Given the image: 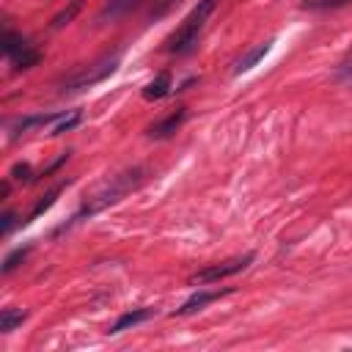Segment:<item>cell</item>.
<instances>
[{
	"label": "cell",
	"mask_w": 352,
	"mask_h": 352,
	"mask_svg": "<svg viewBox=\"0 0 352 352\" xmlns=\"http://www.w3.org/2000/svg\"><path fill=\"white\" fill-rule=\"evenodd\" d=\"M234 289H212V292H195V294H190L184 302H182V308H176L173 314L176 316H187V314H192V311H198V308H204V305H209V302H214V300H220L223 294H231Z\"/></svg>",
	"instance_id": "cell-5"
},
{
	"label": "cell",
	"mask_w": 352,
	"mask_h": 352,
	"mask_svg": "<svg viewBox=\"0 0 352 352\" xmlns=\"http://www.w3.org/2000/svg\"><path fill=\"white\" fill-rule=\"evenodd\" d=\"M217 8V0H198L195 8L184 16V22L170 33V38L165 41V50L173 55H182L187 50H192V44L198 41V33L204 30L206 19L212 16V11Z\"/></svg>",
	"instance_id": "cell-1"
},
{
	"label": "cell",
	"mask_w": 352,
	"mask_h": 352,
	"mask_svg": "<svg viewBox=\"0 0 352 352\" xmlns=\"http://www.w3.org/2000/svg\"><path fill=\"white\" fill-rule=\"evenodd\" d=\"M184 118H187V110H176V113L165 116L162 121H157V124L148 129V135H151V138H168V135H173V132L182 126Z\"/></svg>",
	"instance_id": "cell-6"
},
{
	"label": "cell",
	"mask_w": 352,
	"mask_h": 352,
	"mask_svg": "<svg viewBox=\"0 0 352 352\" xmlns=\"http://www.w3.org/2000/svg\"><path fill=\"white\" fill-rule=\"evenodd\" d=\"M11 176H14V179H22V182H28V179H30V165H16V168L11 170Z\"/></svg>",
	"instance_id": "cell-19"
},
{
	"label": "cell",
	"mask_w": 352,
	"mask_h": 352,
	"mask_svg": "<svg viewBox=\"0 0 352 352\" xmlns=\"http://www.w3.org/2000/svg\"><path fill=\"white\" fill-rule=\"evenodd\" d=\"M250 261H253V253L239 256V258H228V261H223V264L204 267V270H198V272L190 278V283H214V280H220V278L236 275V272H239V270H245Z\"/></svg>",
	"instance_id": "cell-3"
},
{
	"label": "cell",
	"mask_w": 352,
	"mask_h": 352,
	"mask_svg": "<svg viewBox=\"0 0 352 352\" xmlns=\"http://www.w3.org/2000/svg\"><path fill=\"white\" fill-rule=\"evenodd\" d=\"M151 314H154L151 308H135V311H126V314H121V316H118V319L110 324V333H121V330H129V327H135V324L146 322Z\"/></svg>",
	"instance_id": "cell-7"
},
{
	"label": "cell",
	"mask_w": 352,
	"mask_h": 352,
	"mask_svg": "<svg viewBox=\"0 0 352 352\" xmlns=\"http://www.w3.org/2000/svg\"><path fill=\"white\" fill-rule=\"evenodd\" d=\"M30 253V248H16L14 253H8L6 256V261H3V275H8L14 267H19V261H25V256Z\"/></svg>",
	"instance_id": "cell-16"
},
{
	"label": "cell",
	"mask_w": 352,
	"mask_h": 352,
	"mask_svg": "<svg viewBox=\"0 0 352 352\" xmlns=\"http://www.w3.org/2000/svg\"><path fill=\"white\" fill-rule=\"evenodd\" d=\"M80 8H82V0H72V3H69V6L63 8V11H58V14L52 16L50 28H52V30H60L63 25H69V22H72V19H74V16L80 14Z\"/></svg>",
	"instance_id": "cell-12"
},
{
	"label": "cell",
	"mask_w": 352,
	"mask_h": 352,
	"mask_svg": "<svg viewBox=\"0 0 352 352\" xmlns=\"http://www.w3.org/2000/svg\"><path fill=\"white\" fill-rule=\"evenodd\" d=\"M25 316H28V314H25L22 308H6V311L0 314V330H3V333H11L16 324L25 322Z\"/></svg>",
	"instance_id": "cell-14"
},
{
	"label": "cell",
	"mask_w": 352,
	"mask_h": 352,
	"mask_svg": "<svg viewBox=\"0 0 352 352\" xmlns=\"http://www.w3.org/2000/svg\"><path fill=\"white\" fill-rule=\"evenodd\" d=\"M14 220H16V217H14V212H6V214H3V226H0V231H3V234H8V231L14 228Z\"/></svg>",
	"instance_id": "cell-20"
},
{
	"label": "cell",
	"mask_w": 352,
	"mask_h": 352,
	"mask_svg": "<svg viewBox=\"0 0 352 352\" xmlns=\"http://www.w3.org/2000/svg\"><path fill=\"white\" fill-rule=\"evenodd\" d=\"M38 60H41V52H38V50H33V47H28L25 52H19V55L14 58V72H25V69H33Z\"/></svg>",
	"instance_id": "cell-15"
},
{
	"label": "cell",
	"mask_w": 352,
	"mask_h": 352,
	"mask_svg": "<svg viewBox=\"0 0 352 352\" xmlns=\"http://www.w3.org/2000/svg\"><path fill=\"white\" fill-rule=\"evenodd\" d=\"M270 47H272V41H264V44H258V47H253V50H248L236 63H234V74H242V72H250L267 52H270Z\"/></svg>",
	"instance_id": "cell-8"
},
{
	"label": "cell",
	"mask_w": 352,
	"mask_h": 352,
	"mask_svg": "<svg viewBox=\"0 0 352 352\" xmlns=\"http://www.w3.org/2000/svg\"><path fill=\"white\" fill-rule=\"evenodd\" d=\"M66 184H69V182H60V184H55V187H52V190H50V192H47V195H44V198H41V201H38V204L30 209V214H28V220H25V223H30V220H36L41 212H47V209L55 204V198L63 192V187H66Z\"/></svg>",
	"instance_id": "cell-11"
},
{
	"label": "cell",
	"mask_w": 352,
	"mask_h": 352,
	"mask_svg": "<svg viewBox=\"0 0 352 352\" xmlns=\"http://www.w3.org/2000/svg\"><path fill=\"white\" fill-rule=\"evenodd\" d=\"M82 121V113L80 110H72L69 116L63 113V116H58V121L52 124V129H50V135H63V132H69V129H74L77 124Z\"/></svg>",
	"instance_id": "cell-13"
},
{
	"label": "cell",
	"mask_w": 352,
	"mask_h": 352,
	"mask_svg": "<svg viewBox=\"0 0 352 352\" xmlns=\"http://www.w3.org/2000/svg\"><path fill=\"white\" fill-rule=\"evenodd\" d=\"M168 91H170V74H168V72H162V74H157V77L143 88V99L154 102V99H162Z\"/></svg>",
	"instance_id": "cell-9"
},
{
	"label": "cell",
	"mask_w": 352,
	"mask_h": 352,
	"mask_svg": "<svg viewBox=\"0 0 352 352\" xmlns=\"http://www.w3.org/2000/svg\"><path fill=\"white\" fill-rule=\"evenodd\" d=\"M25 50H28V41H25L16 30H6V36H3V52L14 60V58H16L19 52H25Z\"/></svg>",
	"instance_id": "cell-10"
},
{
	"label": "cell",
	"mask_w": 352,
	"mask_h": 352,
	"mask_svg": "<svg viewBox=\"0 0 352 352\" xmlns=\"http://www.w3.org/2000/svg\"><path fill=\"white\" fill-rule=\"evenodd\" d=\"M349 0H305L302 8H311V11H319V8H338V6H346Z\"/></svg>",
	"instance_id": "cell-17"
},
{
	"label": "cell",
	"mask_w": 352,
	"mask_h": 352,
	"mask_svg": "<svg viewBox=\"0 0 352 352\" xmlns=\"http://www.w3.org/2000/svg\"><path fill=\"white\" fill-rule=\"evenodd\" d=\"M129 3H132V0H110V3L104 6L102 16H116V14H121L124 8H129Z\"/></svg>",
	"instance_id": "cell-18"
},
{
	"label": "cell",
	"mask_w": 352,
	"mask_h": 352,
	"mask_svg": "<svg viewBox=\"0 0 352 352\" xmlns=\"http://www.w3.org/2000/svg\"><path fill=\"white\" fill-rule=\"evenodd\" d=\"M338 74H341V77H349V74H352V55L341 60V66H338Z\"/></svg>",
	"instance_id": "cell-21"
},
{
	"label": "cell",
	"mask_w": 352,
	"mask_h": 352,
	"mask_svg": "<svg viewBox=\"0 0 352 352\" xmlns=\"http://www.w3.org/2000/svg\"><path fill=\"white\" fill-rule=\"evenodd\" d=\"M116 69H118V58H116V55H113V58H104L102 63H96V69H91V72H82V74L72 77L69 82H63V91H66V94H72V91H82V88H91V85L102 82L104 77H110Z\"/></svg>",
	"instance_id": "cell-4"
},
{
	"label": "cell",
	"mask_w": 352,
	"mask_h": 352,
	"mask_svg": "<svg viewBox=\"0 0 352 352\" xmlns=\"http://www.w3.org/2000/svg\"><path fill=\"white\" fill-rule=\"evenodd\" d=\"M140 179H143V170H140V168H132V170H126V173H118L113 182H107L102 190H96V192L85 201V206L74 214V223L82 220V217H91V214L102 212L104 206H110V204H116V201H121L132 187L140 184Z\"/></svg>",
	"instance_id": "cell-2"
}]
</instances>
